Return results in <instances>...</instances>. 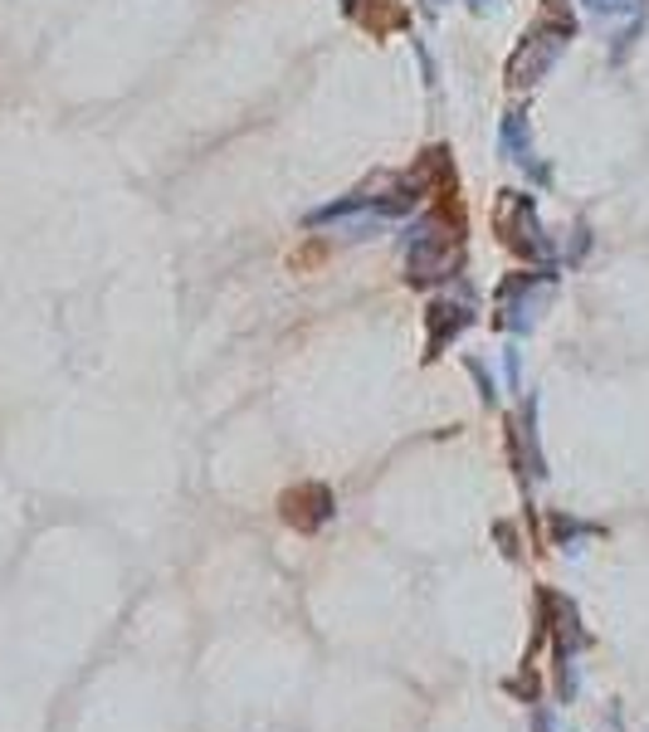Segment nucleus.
Returning <instances> with one entry per match:
<instances>
[{
  "label": "nucleus",
  "instance_id": "1",
  "mask_svg": "<svg viewBox=\"0 0 649 732\" xmlns=\"http://www.w3.org/2000/svg\"><path fill=\"white\" fill-rule=\"evenodd\" d=\"M328 512H332V498H328V488H318V484H303V488H288V494H284V518L298 532L322 528Z\"/></svg>",
  "mask_w": 649,
  "mask_h": 732
}]
</instances>
